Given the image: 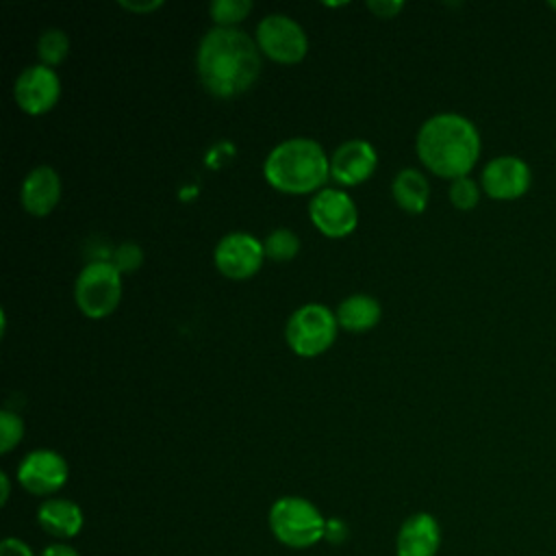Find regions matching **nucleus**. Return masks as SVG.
I'll use <instances>...</instances> for the list:
<instances>
[{
	"label": "nucleus",
	"instance_id": "412c9836",
	"mask_svg": "<svg viewBox=\"0 0 556 556\" xmlns=\"http://www.w3.org/2000/svg\"><path fill=\"white\" fill-rule=\"evenodd\" d=\"M252 11V0H213L208 4V13L217 26L235 28V24L243 22Z\"/></svg>",
	"mask_w": 556,
	"mask_h": 556
},
{
	"label": "nucleus",
	"instance_id": "a878e982",
	"mask_svg": "<svg viewBox=\"0 0 556 556\" xmlns=\"http://www.w3.org/2000/svg\"><path fill=\"white\" fill-rule=\"evenodd\" d=\"M367 9L371 13H376L378 17H393L395 13H400L404 9L402 0H369Z\"/></svg>",
	"mask_w": 556,
	"mask_h": 556
},
{
	"label": "nucleus",
	"instance_id": "c85d7f7f",
	"mask_svg": "<svg viewBox=\"0 0 556 556\" xmlns=\"http://www.w3.org/2000/svg\"><path fill=\"white\" fill-rule=\"evenodd\" d=\"M37 556H80L72 545L59 541V543H50L46 545Z\"/></svg>",
	"mask_w": 556,
	"mask_h": 556
},
{
	"label": "nucleus",
	"instance_id": "dca6fc26",
	"mask_svg": "<svg viewBox=\"0 0 556 556\" xmlns=\"http://www.w3.org/2000/svg\"><path fill=\"white\" fill-rule=\"evenodd\" d=\"M37 523L41 530L59 541L78 536L85 526L80 506L67 497H48L37 508Z\"/></svg>",
	"mask_w": 556,
	"mask_h": 556
},
{
	"label": "nucleus",
	"instance_id": "9d476101",
	"mask_svg": "<svg viewBox=\"0 0 556 556\" xmlns=\"http://www.w3.org/2000/svg\"><path fill=\"white\" fill-rule=\"evenodd\" d=\"M213 258L226 278L245 280L261 269L265 250L263 243L250 232H228L217 241Z\"/></svg>",
	"mask_w": 556,
	"mask_h": 556
},
{
	"label": "nucleus",
	"instance_id": "6ab92c4d",
	"mask_svg": "<svg viewBox=\"0 0 556 556\" xmlns=\"http://www.w3.org/2000/svg\"><path fill=\"white\" fill-rule=\"evenodd\" d=\"M70 52V37L61 28H46L37 39V54L43 65L54 67L65 61Z\"/></svg>",
	"mask_w": 556,
	"mask_h": 556
},
{
	"label": "nucleus",
	"instance_id": "7c9ffc66",
	"mask_svg": "<svg viewBox=\"0 0 556 556\" xmlns=\"http://www.w3.org/2000/svg\"><path fill=\"white\" fill-rule=\"evenodd\" d=\"M549 4V9H554L556 11V0H552V2H547Z\"/></svg>",
	"mask_w": 556,
	"mask_h": 556
},
{
	"label": "nucleus",
	"instance_id": "4468645a",
	"mask_svg": "<svg viewBox=\"0 0 556 556\" xmlns=\"http://www.w3.org/2000/svg\"><path fill=\"white\" fill-rule=\"evenodd\" d=\"M441 526L434 515L419 510L408 515L395 534V556H437Z\"/></svg>",
	"mask_w": 556,
	"mask_h": 556
},
{
	"label": "nucleus",
	"instance_id": "cd10ccee",
	"mask_svg": "<svg viewBox=\"0 0 556 556\" xmlns=\"http://www.w3.org/2000/svg\"><path fill=\"white\" fill-rule=\"evenodd\" d=\"M119 7L135 11V13H150L159 7H163V0H146V2H135V0H119Z\"/></svg>",
	"mask_w": 556,
	"mask_h": 556
},
{
	"label": "nucleus",
	"instance_id": "c756f323",
	"mask_svg": "<svg viewBox=\"0 0 556 556\" xmlns=\"http://www.w3.org/2000/svg\"><path fill=\"white\" fill-rule=\"evenodd\" d=\"M9 493H11V482H9V476L2 471L0 473V504L4 506L7 500H9Z\"/></svg>",
	"mask_w": 556,
	"mask_h": 556
},
{
	"label": "nucleus",
	"instance_id": "5701e85b",
	"mask_svg": "<svg viewBox=\"0 0 556 556\" xmlns=\"http://www.w3.org/2000/svg\"><path fill=\"white\" fill-rule=\"evenodd\" d=\"M24 437V424L17 413L0 410V454H9Z\"/></svg>",
	"mask_w": 556,
	"mask_h": 556
},
{
	"label": "nucleus",
	"instance_id": "f3484780",
	"mask_svg": "<svg viewBox=\"0 0 556 556\" xmlns=\"http://www.w3.org/2000/svg\"><path fill=\"white\" fill-rule=\"evenodd\" d=\"M380 302L367 293H354L341 300L337 306V324L350 332H365L374 328L380 319Z\"/></svg>",
	"mask_w": 556,
	"mask_h": 556
},
{
	"label": "nucleus",
	"instance_id": "20e7f679",
	"mask_svg": "<svg viewBox=\"0 0 556 556\" xmlns=\"http://www.w3.org/2000/svg\"><path fill=\"white\" fill-rule=\"evenodd\" d=\"M326 517L300 495L278 497L267 513V523L278 543L291 549H306L326 536Z\"/></svg>",
	"mask_w": 556,
	"mask_h": 556
},
{
	"label": "nucleus",
	"instance_id": "f8f14e48",
	"mask_svg": "<svg viewBox=\"0 0 556 556\" xmlns=\"http://www.w3.org/2000/svg\"><path fill=\"white\" fill-rule=\"evenodd\" d=\"M532 182V172L528 163L513 154H502L491 159L480 176L482 191L493 200H517Z\"/></svg>",
	"mask_w": 556,
	"mask_h": 556
},
{
	"label": "nucleus",
	"instance_id": "ddd939ff",
	"mask_svg": "<svg viewBox=\"0 0 556 556\" xmlns=\"http://www.w3.org/2000/svg\"><path fill=\"white\" fill-rule=\"evenodd\" d=\"M378 165L376 148L365 139L343 141L330 156V178L339 185L354 187L367 180Z\"/></svg>",
	"mask_w": 556,
	"mask_h": 556
},
{
	"label": "nucleus",
	"instance_id": "6e6552de",
	"mask_svg": "<svg viewBox=\"0 0 556 556\" xmlns=\"http://www.w3.org/2000/svg\"><path fill=\"white\" fill-rule=\"evenodd\" d=\"M67 460L48 447L28 452L17 465V482L24 491L39 497H54V493L67 482Z\"/></svg>",
	"mask_w": 556,
	"mask_h": 556
},
{
	"label": "nucleus",
	"instance_id": "39448f33",
	"mask_svg": "<svg viewBox=\"0 0 556 556\" xmlns=\"http://www.w3.org/2000/svg\"><path fill=\"white\" fill-rule=\"evenodd\" d=\"M74 298L83 315L102 319L111 315L122 298V274L111 261L87 263L74 287Z\"/></svg>",
	"mask_w": 556,
	"mask_h": 556
},
{
	"label": "nucleus",
	"instance_id": "4be33fe9",
	"mask_svg": "<svg viewBox=\"0 0 556 556\" xmlns=\"http://www.w3.org/2000/svg\"><path fill=\"white\" fill-rule=\"evenodd\" d=\"M480 191H482V187L476 180H471L469 176L456 178L450 185V202L458 211H471L480 200Z\"/></svg>",
	"mask_w": 556,
	"mask_h": 556
},
{
	"label": "nucleus",
	"instance_id": "2eb2a0df",
	"mask_svg": "<svg viewBox=\"0 0 556 556\" xmlns=\"http://www.w3.org/2000/svg\"><path fill=\"white\" fill-rule=\"evenodd\" d=\"M59 198H61V178L54 167L39 165V167H33L24 176L22 189H20V200H22V206L30 215L43 217V215L52 213Z\"/></svg>",
	"mask_w": 556,
	"mask_h": 556
},
{
	"label": "nucleus",
	"instance_id": "a211bd4d",
	"mask_svg": "<svg viewBox=\"0 0 556 556\" xmlns=\"http://www.w3.org/2000/svg\"><path fill=\"white\" fill-rule=\"evenodd\" d=\"M391 193H393V200L404 211L421 213L430 200V185H428V178L419 169L406 167L395 174V178L391 182Z\"/></svg>",
	"mask_w": 556,
	"mask_h": 556
},
{
	"label": "nucleus",
	"instance_id": "9b49d317",
	"mask_svg": "<svg viewBox=\"0 0 556 556\" xmlns=\"http://www.w3.org/2000/svg\"><path fill=\"white\" fill-rule=\"evenodd\" d=\"M61 96V80L56 72L43 63L24 67L13 83V98L28 115L50 111Z\"/></svg>",
	"mask_w": 556,
	"mask_h": 556
},
{
	"label": "nucleus",
	"instance_id": "423d86ee",
	"mask_svg": "<svg viewBox=\"0 0 556 556\" xmlns=\"http://www.w3.org/2000/svg\"><path fill=\"white\" fill-rule=\"evenodd\" d=\"M337 315L317 302L295 308L285 326V339L298 356H317L326 352L337 337Z\"/></svg>",
	"mask_w": 556,
	"mask_h": 556
},
{
	"label": "nucleus",
	"instance_id": "aec40b11",
	"mask_svg": "<svg viewBox=\"0 0 556 556\" xmlns=\"http://www.w3.org/2000/svg\"><path fill=\"white\" fill-rule=\"evenodd\" d=\"M263 250H265V256H269L271 261H289V258H293L298 254L300 239L289 228H274L265 237Z\"/></svg>",
	"mask_w": 556,
	"mask_h": 556
},
{
	"label": "nucleus",
	"instance_id": "b1692460",
	"mask_svg": "<svg viewBox=\"0 0 556 556\" xmlns=\"http://www.w3.org/2000/svg\"><path fill=\"white\" fill-rule=\"evenodd\" d=\"M111 263L117 267L119 274H128V271H135L143 263V252L135 241H124V243L115 245V250L111 254Z\"/></svg>",
	"mask_w": 556,
	"mask_h": 556
},
{
	"label": "nucleus",
	"instance_id": "f03ea898",
	"mask_svg": "<svg viewBox=\"0 0 556 556\" xmlns=\"http://www.w3.org/2000/svg\"><path fill=\"white\" fill-rule=\"evenodd\" d=\"M419 161L441 178H463L480 156V135L471 119L458 113H437L417 132Z\"/></svg>",
	"mask_w": 556,
	"mask_h": 556
},
{
	"label": "nucleus",
	"instance_id": "0eeeda50",
	"mask_svg": "<svg viewBox=\"0 0 556 556\" xmlns=\"http://www.w3.org/2000/svg\"><path fill=\"white\" fill-rule=\"evenodd\" d=\"M258 50L278 63H298L308 50L304 28L285 13H267L256 24Z\"/></svg>",
	"mask_w": 556,
	"mask_h": 556
},
{
	"label": "nucleus",
	"instance_id": "7ed1b4c3",
	"mask_svg": "<svg viewBox=\"0 0 556 556\" xmlns=\"http://www.w3.org/2000/svg\"><path fill=\"white\" fill-rule=\"evenodd\" d=\"M263 174L282 193H311L328 180L330 159L315 139L291 137L269 150Z\"/></svg>",
	"mask_w": 556,
	"mask_h": 556
},
{
	"label": "nucleus",
	"instance_id": "393cba45",
	"mask_svg": "<svg viewBox=\"0 0 556 556\" xmlns=\"http://www.w3.org/2000/svg\"><path fill=\"white\" fill-rule=\"evenodd\" d=\"M0 556H35L30 545L17 536H7L0 543Z\"/></svg>",
	"mask_w": 556,
	"mask_h": 556
},
{
	"label": "nucleus",
	"instance_id": "1a4fd4ad",
	"mask_svg": "<svg viewBox=\"0 0 556 556\" xmlns=\"http://www.w3.org/2000/svg\"><path fill=\"white\" fill-rule=\"evenodd\" d=\"M308 217L319 232L339 239L356 228L358 211L345 191L337 187H324L311 198Z\"/></svg>",
	"mask_w": 556,
	"mask_h": 556
},
{
	"label": "nucleus",
	"instance_id": "f257e3e1",
	"mask_svg": "<svg viewBox=\"0 0 556 556\" xmlns=\"http://www.w3.org/2000/svg\"><path fill=\"white\" fill-rule=\"evenodd\" d=\"M195 65L200 83L211 96L235 98L256 83L261 50L248 33L215 26L200 39Z\"/></svg>",
	"mask_w": 556,
	"mask_h": 556
},
{
	"label": "nucleus",
	"instance_id": "bb28decb",
	"mask_svg": "<svg viewBox=\"0 0 556 556\" xmlns=\"http://www.w3.org/2000/svg\"><path fill=\"white\" fill-rule=\"evenodd\" d=\"M326 541L330 543H343L348 539V526L341 519H328L326 521Z\"/></svg>",
	"mask_w": 556,
	"mask_h": 556
}]
</instances>
